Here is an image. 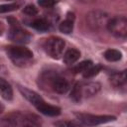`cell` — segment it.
Returning <instances> with one entry per match:
<instances>
[{"mask_svg": "<svg viewBox=\"0 0 127 127\" xmlns=\"http://www.w3.org/2000/svg\"><path fill=\"white\" fill-rule=\"evenodd\" d=\"M2 127H40L41 122L38 116L34 114L12 113L1 121Z\"/></svg>", "mask_w": 127, "mask_h": 127, "instance_id": "cell-1", "label": "cell"}, {"mask_svg": "<svg viewBox=\"0 0 127 127\" xmlns=\"http://www.w3.org/2000/svg\"><path fill=\"white\" fill-rule=\"evenodd\" d=\"M7 55L14 64L19 66H25L29 64L33 59V53L23 46H9L7 47Z\"/></svg>", "mask_w": 127, "mask_h": 127, "instance_id": "cell-2", "label": "cell"}, {"mask_svg": "<svg viewBox=\"0 0 127 127\" xmlns=\"http://www.w3.org/2000/svg\"><path fill=\"white\" fill-rule=\"evenodd\" d=\"M8 22L10 24L8 38L12 42L17 43V44H27L30 42V40H31L30 33L28 31L24 30L15 18H13V17L8 18Z\"/></svg>", "mask_w": 127, "mask_h": 127, "instance_id": "cell-3", "label": "cell"}, {"mask_svg": "<svg viewBox=\"0 0 127 127\" xmlns=\"http://www.w3.org/2000/svg\"><path fill=\"white\" fill-rule=\"evenodd\" d=\"M106 29L117 38L125 39L127 35V19L123 16H115L108 19Z\"/></svg>", "mask_w": 127, "mask_h": 127, "instance_id": "cell-4", "label": "cell"}, {"mask_svg": "<svg viewBox=\"0 0 127 127\" xmlns=\"http://www.w3.org/2000/svg\"><path fill=\"white\" fill-rule=\"evenodd\" d=\"M75 116L76 120H78L82 126H96L116 119V117L112 115H93L86 113H76Z\"/></svg>", "mask_w": 127, "mask_h": 127, "instance_id": "cell-5", "label": "cell"}, {"mask_svg": "<svg viewBox=\"0 0 127 127\" xmlns=\"http://www.w3.org/2000/svg\"><path fill=\"white\" fill-rule=\"evenodd\" d=\"M64 41L60 37H50L44 43L46 53L53 59H59L64 48Z\"/></svg>", "mask_w": 127, "mask_h": 127, "instance_id": "cell-6", "label": "cell"}, {"mask_svg": "<svg viewBox=\"0 0 127 127\" xmlns=\"http://www.w3.org/2000/svg\"><path fill=\"white\" fill-rule=\"evenodd\" d=\"M100 84L98 82H86V83H80L78 82V90H79V95L80 98H85V97H90L98 93L100 90Z\"/></svg>", "mask_w": 127, "mask_h": 127, "instance_id": "cell-7", "label": "cell"}, {"mask_svg": "<svg viewBox=\"0 0 127 127\" xmlns=\"http://www.w3.org/2000/svg\"><path fill=\"white\" fill-rule=\"evenodd\" d=\"M87 20H88L89 26H91L93 29H98L103 25L106 26L108 18H107V15L101 11H93L88 14Z\"/></svg>", "mask_w": 127, "mask_h": 127, "instance_id": "cell-8", "label": "cell"}, {"mask_svg": "<svg viewBox=\"0 0 127 127\" xmlns=\"http://www.w3.org/2000/svg\"><path fill=\"white\" fill-rule=\"evenodd\" d=\"M51 86L57 93H60V94H64L69 89L68 81L64 77H62L57 74L51 77Z\"/></svg>", "mask_w": 127, "mask_h": 127, "instance_id": "cell-9", "label": "cell"}, {"mask_svg": "<svg viewBox=\"0 0 127 127\" xmlns=\"http://www.w3.org/2000/svg\"><path fill=\"white\" fill-rule=\"evenodd\" d=\"M19 90H20V92L22 93V95H23L29 102H31L35 107H36L37 105H39L41 102L44 101L43 98H42L37 92H35V91H33V90H31V89L25 87V86H19Z\"/></svg>", "mask_w": 127, "mask_h": 127, "instance_id": "cell-10", "label": "cell"}, {"mask_svg": "<svg viewBox=\"0 0 127 127\" xmlns=\"http://www.w3.org/2000/svg\"><path fill=\"white\" fill-rule=\"evenodd\" d=\"M36 108L43 114L48 116H58L61 114V108L58 106H54L51 104L46 103L45 101L41 102L39 105L36 106Z\"/></svg>", "mask_w": 127, "mask_h": 127, "instance_id": "cell-11", "label": "cell"}, {"mask_svg": "<svg viewBox=\"0 0 127 127\" xmlns=\"http://www.w3.org/2000/svg\"><path fill=\"white\" fill-rule=\"evenodd\" d=\"M73 23H74V14L68 12L66 14L65 19L60 24L59 30L64 34H70L73 30Z\"/></svg>", "mask_w": 127, "mask_h": 127, "instance_id": "cell-12", "label": "cell"}, {"mask_svg": "<svg viewBox=\"0 0 127 127\" xmlns=\"http://www.w3.org/2000/svg\"><path fill=\"white\" fill-rule=\"evenodd\" d=\"M0 95L5 100H12L13 98V89L11 84L4 78L0 77Z\"/></svg>", "mask_w": 127, "mask_h": 127, "instance_id": "cell-13", "label": "cell"}, {"mask_svg": "<svg viewBox=\"0 0 127 127\" xmlns=\"http://www.w3.org/2000/svg\"><path fill=\"white\" fill-rule=\"evenodd\" d=\"M80 57V52L76 49H68L65 51L64 55V62L66 64H74Z\"/></svg>", "mask_w": 127, "mask_h": 127, "instance_id": "cell-14", "label": "cell"}, {"mask_svg": "<svg viewBox=\"0 0 127 127\" xmlns=\"http://www.w3.org/2000/svg\"><path fill=\"white\" fill-rule=\"evenodd\" d=\"M30 26L39 32H46L50 29V23L45 18H37L30 23Z\"/></svg>", "mask_w": 127, "mask_h": 127, "instance_id": "cell-15", "label": "cell"}, {"mask_svg": "<svg viewBox=\"0 0 127 127\" xmlns=\"http://www.w3.org/2000/svg\"><path fill=\"white\" fill-rule=\"evenodd\" d=\"M110 82L116 86L120 87L126 82V70H122L120 72H115L110 76Z\"/></svg>", "mask_w": 127, "mask_h": 127, "instance_id": "cell-16", "label": "cell"}, {"mask_svg": "<svg viewBox=\"0 0 127 127\" xmlns=\"http://www.w3.org/2000/svg\"><path fill=\"white\" fill-rule=\"evenodd\" d=\"M104 58L108 62H118L122 58V54L118 50L114 49H108L104 52Z\"/></svg>", "mask_w": 127, "mask_h": 127, "instance_id": "cell-17", "label": "cell"}, {"mask_svg": "<svg viewBox=\"0 0 127 127\" xmlns=\"http://www.w3.org/2000/svg\"><path fill=\"white\" fill-rule=\"evenodd\" d=\"M56 127H83L78 120H61L55 123Z\"/></svg>", "mask_w": 127, "mask_h": 127, "instance_id": "cell-18", "label": "cell"}, {"mask_svg": "<svg viewBox=\"0 0 127 127\" xmlns=\"http://www.w3.org/2000/svg\"><path fill=\"white\" fill-rule=\"evenodd\" d=\"M92 65V62L91 61H83L81 63H79L78 64H76L74 67H73V71L75 73H83L85 72L90 66Z\"/></svg>", "mask_w": 127, "mask_h": 127, "instance_id": "cell-19", "label": "cell"}, {"mask_svg": "<svg viewBox=\"0 0 127 127\" xmlns=\"http://www.w3.org/2000/svg\"><path fill=\"white\" fill-rule=\"evenodd\" d=\"M102 69V65L101 64H95V65H91L85 72L82 73L83 77L85 78H89V77H93L94 75H96L100 70Z\"/></svg>", "mask_w": 127, "mask_h": 127, "instance_id": "cell-20", "label": "cell"}, {"mask_svg": "<svg viewBox=\"0 0 127 127\" xmlns=\"http://www.w3.org/2000/svg\"><path fill=\"white\" fill-rule=\"evenodd\" d=\"M18 8H19V4H17V3L3 4V5H0V13H7V12L15 11Z\"/></svg>", "mask_w": 127, "mask_h": 127, "instance_id": "cell-21", "label": "cell"}, {"mask_svg": "<svg viewBox=\"0 0 127 127\" xmlns=\"http://www.w3.org/2000/svg\"><path fill=\"white\" fill-rule=\"evenodd\" d=\"M70 98H71L73 101H75V102L81 100L80 95H79V90H78V82H76V83L73 85V87H72V89H71V92H70Z\"/></svg>", "mask_w": 127, "mask_h": 127, "instance_id": "cell-22", "label": "cell"}, {"mask_svg": "<svg viewBox=\"0 0 127 127\" xmlns=\"http://www.w3.org/2000/svg\"><path fill=\"white\" fill-rule=\"evenodd\" d=\"M23 12H24L26 15H28V16H35V15L38 14V9L35 7V5L29 4V5H27V6L23 9Z\"/></svg>", "mask_w": 127, "mask_h": 127, "instance_id": "cell-23", "label": "cell"}, {"mask_svg": "<svg viewBox=\"0 0 127 127\" xmlns=\"http://www.w3.org/2000/svg\"><path fill=\"white\" fill-rule=\"evenodd\" d=\"M38 3L40 6H42L44 8H51L57 4L56 1H50V0H43V1H39Z\"/></svg>", "mask_w": 127, "mask_h": 127, "instance_id": "cell-24", "label": "cell"}, {"mask_svg": "<svg viewBox=\"0 0 127 127\" xmlns=\"http://www.w3.org/2000/svg\"><path fill=\"white\" fill-rule=\"evenodd\" d=\"M3 32H4V25L0 22V36L3 34Z\"/></svg>", "mask_w": 127, "mask_h": 127, "instance_id": "cell-25", "label": "cell"}, {"mask_svg": "<svg viewBox=\"0 0 127 127\" xmlns=\"http://www.w3.org/2000/svg\"><path fill=\"white\" fill-rule=\"evenodd\" d=\"M3 109H4V107H3V105H2L1 103H0V113H1L2 111H3Z\"/></svg>", "mask_w": 127, "mask_h": 127, "instance_id": "cell-26", "label": "cell"}]
</instances>
